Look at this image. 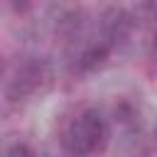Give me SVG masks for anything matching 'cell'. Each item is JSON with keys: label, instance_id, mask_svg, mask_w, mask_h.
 <instances>
[{"label": "cell", "instance_id": "obj_7", "mask_svg": "<svg viewBox=\"0 0 157 157\" xmlns=\"http://www.w3.org/2000/svg\"><path fill=\"white\" fill-rule=\"evenodd\" d=\"M152 47H155V52H157V32H155V37H152Z\"/></svg>", "mask_w": 157, "mask_h": 157}, {"label": "cell", "instance_id": "obj_2", "mask_svg": "<svg viewBox=\"0 0 157 157\" xmlns=\"http://www.w3.org/2000/svg\"><path fill=\"white\" fill-rule=\"evenodd\" d=\"M49 81H52L49 66H47L44 61H39V59H29V61H25V64L15 71V76L7 81V86H5V98H7L10 103H25V101H29L34 93H42V91L49 86Z\"/></svg>", "mask_w": 157, "mask_h": 157}, {"label": "cell", "instance_id": "obj_5", "mask_svg": "<svg viewBox=\"0 0 157 157\" xmlns=\"http://www.w3.org/2000/svg\"><path fill=\"white\" fill-rule=\"evenodd\" d=\"M5 157H37V152L27 142H15V145H10V150L5 152Z\"/></svg>", "mask_w": 157, "mask_h": 157}, {"label": "cell", "instance_id": "obj_4", "mask_svg": "<svg viewBox=\"0 0 157 157\" xmlns=\"http://www.w3.org/2000/svg\"><path fill=\"white\" fill-rule=\"evenodd\" d=\"M105 25H108V32H110V37L113 39H123V37H128L130 32H132V27H135V17L128 12V10H120V7H113L108 15H105Z\"/></svg>", "mask_w": 157, "mask_h": 157}, {"label": "cell", "instance_id": "obj_1", "mask_svg": "<svg viewBox=\"0 0 157 157\" xmlns=\"http://www.w3.org/2000/svg\"><path fill=\"white\" fill-rule=\"evenodd\" d=\"M105 142H108V128H105L103 115L96 108L81 110L78 118L71 120V125L66 128V135H64L66 150L76 157L93 155V152L103 150Z\"/></svg>", "mask_w": 157, "mask_h": 157}, {"label": "cell", "instance_id": "obj_3", "mask_svg": "<svg viewBox=\"0 0 157 157\" xmlns=\"http://www.w3.org/2000/svg\"><path fill=\"white\" fill-rule=\"evenodd\" d=\"M108 56H110V44H105V42H93V44H88V47L78 54V66H81L83 71H96V69H101V66L108 61Z\"/></svg>", "mask_w": 157, "mask_h": 157}, {"label": "cell", "instance_id": "obj_6", "mask_svg": "<svg viewBox=\"0 0 157 157\" xmlns=\"http://www.w3.org/2000/svg\"><path fill=\"white\" fill-rule=\"evenodd\" d=\"M113 113H115V120H123V123H125V120H130V118H132V113H135V110H132V105H130L128 101H120V103L115 105V110H113Z\"/></svg>", "mask_w": 157, "mask_h": 157}]
</instances>
